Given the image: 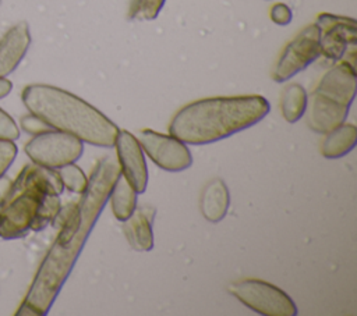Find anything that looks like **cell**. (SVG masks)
<instances>
[{
    "instance_id": "10",
    "label": "cell",
    "mask_w": 357,
    "mask_h": 316,
    "mask_svg": "<svg viewBox=\"0 0 357 316\" xmlns=\"http://www.w3.org/2000/svg\"><path fill=\"white\" fill-rule=\"evenodd\" d=\"M120 173L137 193H142L148 184V168L139 141L128 131L119 129L114 141Z\"/></svg>"
},
{
    "instance_id": "13",
    "label": "cell",
    "mask_w": 357,
    "mask_h": 316,
    "mask_svg": "<svg viewBox=\"0 0 357 316\" xmlns=\"http://www.w3.org/2000/svg\"><path fill=\"white\" fill-rule=\"evenodd\" d=\"M230 205V193L227 185L220 178H213L209 181L199 200V207L202 216L211 223H219L227 213Z\"/></svg>"
},
{
    "instance_id": "8",
    "label": "cell",
    "mask_w": 357,
    "mask_h": 316,
    "mask_svg": "<svg viewBox=\"0 0 357 316\" xmlns=\"http://www.w3.org/2000/svg\"><path fill=\"white\" fill-rule=\"evenodd\" d=\"M315 24L319 28V49L325 58L336 63L343 58L350 46H356L357 22L354 18L322 13Z\"/></svg>"
},
{
    "instance_id": "25",
    "label": "cell",
    "mask_w": 357,
    "mask_h": 316,
    "mask_svg": "<svg viewBox=\"0 0 357 316\" xmlns=\"http://www.w3.org/2000/svg\"><path fill=\"white\" fill-rule=\"evenodd\" d=\"M0 3H1V0H0Z\"/></svg>"
},
{
    "instance_id": "23",
    "label": "cell",
    "mask_w": 357,
    "mask_h": 316,
    "mask_svg": "<svg viewBox=\"0 0 357 316\" xmlns=\"http://www.w3.org/2000/svg\"><path fill=\"white\" fill-rule=\"evenodd\" d=\"M10 187H11V181L8 178L0 177V206L6 200V198L8 195V191H10Z\"/></svg>"
},
{
    "instance_id": "5",
    "label": "cell",
    "mask_w": 357,
    "mask_h": 316,
    "mask_svg": "<svg viewBox=\"0 0 357 316\" xmlns=\"http://www.w3.org/2000/svg\"><path fill=\"white\" fill-rule=\"evenodd\" d=\"M229 292L251 310L264 316H296L297 306L279 287L262 280H241L229 285Z\"/></svg>"
},
{
    "instance_id": "12",
    "label": "cell",
    "mask_w": 357,
    "mask_h": 316,
    "mask_svg": "<svg viewBox=\"0 0 357 316\" xmlns=\"http://www.w3.org/2000/svg\"><path fill=\"white\" fill-rule=\"evenodd\" d=\"M155 212L145 207L135 209L134 213L123 221L124 235L135 251H151L153 248L152 219Z\"/></svg>"
},
{
    "instance_id": "22",
    "label": "cell",
    "mask_w": 357,
    "mask_h": 316,
    "mask_svg": "<svg viewBox=\"0 0 357 316\" xmlns=\"http://www.w3.org/2000/svg\"><path fill=\"white\" fill-rule=\"evenodd\" d=\"M21 124H22V128L31 134H39V132L49 129V127L46 124H43L38 117H35L32 114L29 117H24Z\"/></svg>"
},
{
    "instance_id": "1",
    "label": "cell",
    "mask_w": 357,
    "mask_h": 316,
    "mask_svg": "<svg viewBox=\"0 0 357 316\" xmlns=\"http://www.w3.org/2000/svg\"><path fill=\"white\" fill-rule=\"evenodd\" d=\"M119 174L120 167L112 157L102 159L88 178L78 202L59 210L53 220L60 227L59 235L39 266L17 315L42 316L49 312L109 200Z\"/></svg>"
},
{
    "instance_id": "16",
    "label": "cell",
    "mask_w": 357,
    "mask_h": 316,
    "mask_svg": "<svg viewBox=\"0 0 357 316\" xmlns=\"http://www.w3.org/2000/svg\"><path fill=\"white\" fill-rule=\"evenodd\" d=\"M308 97L305 89L298 84L286 86L280 97V110L287 123L298 121L305 113Z\"/></svg>"
},
{
    "instance_id": "4",
    "label": "cell",
    "mask_w": 357,
    "mask_h": 316,
    "mask_svg": "<svg viewBox=\"0 0 357 316\" xmlns=\"http://www.w3.org/2000/svg\"><path fill=\"white\" fill-rule=\"evenodd\" d=\"M357 75L354 65L342 61L329 68L311 95L307 111L308 127L326 134L343 124L354 99Z\"/></svg>"
},
{
    "instance_id": "24",
    "label": "cell",
    "mask_w": 357,
    "mask_h": 316,
    "mask_svg": "<svg viewBox=\"0 0 357 316\" xmlns=\"http://www.w3.org/2000/svg\"><path fill=\"white\" fill-rule=\"evenodd\" d=\"M13 89V84L6 78V77H0V99L6 97Z\"/></svg>"
},
{
    "instance_id": "21",
    "label": "cell",
    "mask_w": 357,
    "mask_h": 316,
    "mask_svg": "<svg viewBox=\"0 0 357 316\" xmlns=\"http://www.w3.org/2000/svg\"><path fill=\"white\" fill-rule=\"evenodd\" d=\"M269 17L278 25H287L291 21L293 14H291V10L289 6H286L283 3H276L271 7Z\"/></svg>"
},
{
    "instance_id": "11",
    "label": "cell",
    "mask_w": 357,
    "mask_h": 316,
    "mask_svg": "<svg viewBox=\"0 0 357 316\" xmlns=\"http://www.w3.org/2000/svg\"><path fill=\"white\" fill-rule=\"evenodd\" d=\"M31 45L29 26L25 21L13 25L0 39V77L11 74L24 58Z\"/></svg>"
},
{
    "instance_id": "6",
    "label": "cell",
    "mask_w": 357,
    "mask_h": 316,
    "mask_svg": "<svg viewBox=\"0 0 357 316\" xmlns=\"http://www.w3.org/2000/svg\"><path fill=\"white\" fill-rule=\"evenodd\" d=\"M82 152L81 139L57 129L39 132L25 145V153L35 164L54 170L77 161Z\"/></svg>"
},
{
    "instance_id": "15",
    "label": "cell",
    "mask_w": 357,
    "mask_h": 316,
    "mask_svg": "<svg viewBox=\"0 0 357 316\" xmlns=\"http://www.w3.org/2000/svg\"><path fill=\"white\" fill-rule=\"evenodd\" d=\"M112 210L119 221L127 220L135 210L137 206V192L128 184L126 177L120 173L113 184L109 195Z\"/></svg>"
},
{
    "instance_id": "2",
    "label": "cell",
    "mask_w": 357,
    "mask_h": 316,
    "mask_svg": "<svg viewBox=\"0 0 357 316\" xmlns=\"http://www.w3.org/2000/svg\"><path fill=\"white\" fill-rule=\"evenodd\" d=\"M269 110V102L259 95L201 99L174 114L169 132L184 143L206 145L257 124Z\"/></svg>"
},
{
    "instance_id": "9",
    "label": "cell",
    "mask_w": 357,
    "mask_h": 316,
    "mask_svg": "<svg viewBox=\"0 0 357 316\" xmlns=\"http://www.w3.org/2000/svg\"><path fill=\"white\" fill-rule=\"evenodd\" d=\"M139 143L151 160L166 171H183L192 164V157L184 142L173 135L144 129Z\"/></svg>"
},
{
    "instance_id": "7",
    "label": "cell",
    "mask_w": 357,
    "mask_h": 316,
    "mask_svg": "<svg viewBox=\"0 0 357 316\" xmlns=\"http://www.w3.org/2000/svg\"><path fill=\"white\" fill-rule=\"evenodd\" d=\"M319 56V28L317 24H311L298 32L283 49L272 71L273 81L286 82L297 72L305 70Z\"/></svg>"
},
{
    "instance_id": "14",
    "label": "cell",
    "mask_w": 357,
    "mask_h": 316,
    "mask_svg": "<svg viewBox=\"0 0 357 316\" xmlns=\"http://www.w3.org/2000/svg\"><path fill=\"white\" fill-rule=\"evenodd\" d=\"M357 142V128L353 124H340L326 132L321 153L326 159H337L347 155Z\"/></svg>"
},
{
    "instance_id": "18",
    "label": "cell",
    "mask_w": 357,
    "mask_h": 316,
    "mask_svg": "<svg viewBox=\"0 0 357 316\" xmlns=\"http://www.w3.org/2000/svg\"><path fill=\"white\" fill-rule=\"evenodd\" d=\"M165 0H131L130 18L139 21H151L158 17Z\"/></svg>"
},
{
    "instance_id": "3",
    "label": "cell",
    "mask_w": 357,
    "mask_h": 316,
    "mask_svg": "<svg viewBox=\"0 0 357 316\" xmlns=\"http://www.w3.org/2000/svg\"><path fill=\"white\" fill-rule=\"evenodd\" d=\"M21 97L28 111L49 128L68 132L95 146H114L119 127L84 99L43 84L25 86Z\"/></svg>"
},
{
    "instance_id": "17",
    "label": "cell",
    "mask_w": 357,
    "mask_h": 316,
    "mask_svg": "<svg viewBox=\"0 0 357 316\" xmlns=\"http://www.w3.org/2000/svg\"><path fill=\"white\" fill-rule=\"evenodd\" d=\"M59 175L61 178L63 185L75 193H82L88 185V177L85 173L74 163L66 164L59 168Z\"/></svg>"
},
{
    "instance_id": "20",
    "label": "cell",
    "mask_w": 357,
    "mask_h": 316,
    "mask_svg": "<svg viewBox=\"0 0 357 316\" xmlns=\"http://www.w3.org/2000/svg\"><path fill=\"white\" fill-rule=\"evenodd\" d=\"M17 152L18 149L13 141L0 139V177H3L4 173L8 170L17 156Z\"/></svg>"
},
{
    "instance_id": "19",
    "label": "cell",
    "mask_w": 357,
    "mask_h": 316,
    "mask_svg": "<svg viewBox=\"0 0 357 316\" xmlns=\"http://www.w3.org/2000/svg\"><path fill=\"white\" fill-rule=\"evenodd\" d=\"M20 138V128L10 114L0 109V139L15 141Z\"/></svg>"
}]
</instances>
